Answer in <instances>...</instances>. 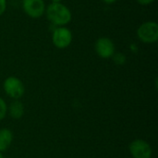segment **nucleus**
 <instances>
[{
  "label": "nucleus",
  "instance_id": "obj_9",
  "mask_svg": "<svg viewBox=\"0 0 158 158\" xmlns=\"http://www.w3.org/2000/svg\"><path fill=\"white\" fill-rule=\"evenodd\" d=\"M13 142V132L7 129H0V152L3 153L6 151Z\"/></svg>",
  "mask_w": 158,
  "mask_h": 158
},
{
  "label": "nucleus",
  "instance_id": "obj_3",
  "mask_svg": "<svg viewBox=\"0 0 158 158\" xmlns=\"http://www.w3.org/2000/svg\"><path fill=\"white\" fill-rule=\"evenodd\" d=\"M3 89L6 94L14 100H19L25 94V86L22 81L16 76L6 78L3 82Z\"/></svg>",
  "mask_w": 158,
  "mask_h": 158
},
{
  "label": "nucleus",
  "instance_id": "obj_11",
  "mask_svg": "<svg viewBox=\"0 0 158 158\" xmlns=\"http://www.w3.org/2000/svg\"><path fill=\"white\" fill-rule=\"evenodd\" d=\"M7 114V105L6 101L0 97V120L4 119Z\"/></svg>",
  "mask_w": 158,
  "mask_h": 158
},
{
  "label": "nucleus",
  "instance_id": "obj_12",
  "mask_svg": "<svg viewBox=\"0 0 158 158\" xmlns=\"http://www.w3.org/2000/svg\"><path fill=\"white\" fill-rule=\"evenodd\" d=\"M7 7V0H0V16H2Z\"/></svg>",
  "mask_w": 158,
  "mask_h": 158
},
{
  "label": "nucleus",
  "instance_id": "obj_15",
  "mask_svg": "<svg viewBox=\"0 0 158 158\" xmlns=\"http://www.w3.org/2000/svg\"><path fill=\"white\" fill-rule=\"evenodd\" d=\"M51 1V3H60V2H62V0H50Z\"/></svg>",
  "mask_w": 158,
  "mask_h": 158
},
{
  "label": "nucleus",
  "instance_id": "obj_8",
  "mask_svg": "<svg viewBox=\"0 0 158 158\" xmlns=\"http://www.w3.org/2000/svg\"><path fill=\"white\" fill-rule=\"evenodd\" d=\"M7 114L14 119H19L24 115V105L19 100H13L7 106Z\"/></svg>",
  "mask_w": 158,
  "mask_h": 158
},
{
  "label": "nucleus",
  "instance_id": "obj_2",
  "mask_svg": "<svg viewBox=\"0 0 158 158\" xmlns=\"http://www.w3.org/2000/svg\"><path fill=\"white\" fill-rule=\"evenodd\" d=\"M138 39L146 44H155L158 40V24L156 21L147 20L143 22L136 31Z\"/></svg>",
  "mask_w": 158,
  "mask_h": 158
},
{
  "label": "nucleus",
  "instance_id": "obj_16",
  "mask_svg": "<svg viewBox=\"0 0 158 158\" xmlns=\"http://www.w3.org/2000/svg\"><path fill=\"white\" fill-rule=\"evenodd\" d=\"M0 158H5L4 156H3V154H2L1 152H0Z\"/></svg>",
  "mask_w": 158,
  "mask_h": 158
},
{
  "label": "nucleus",
  "instance_id": "obj_13",
  "mask_svg": "<svg viewBox=\"0 0 158 158\" xmlns=\"http://www.w3.org/2000/svg\"><path fill=\"white\" fill-rule=\"evenodd\" d=\"M136 1L142 6H148V5H151L152 3H154L156 0H136Z\"/></svg>",
  "mask_w": 158,
  "mask_h": 158
},
{
  "label": "nucleus",
  "instance_id": "obj_10",
  "mask_svg": "<svg viewBox=\"0 0 158 158\" xmlns=\"http://www.w3.org/2000/svg\"><path fill=\"white\" fill-rule=\"evenodd\" d=\"M111 58L113 62L118 66H123L127 62V56L120 52H115V54L112 56Z\"/></svg>",
  "mask_w": 158,
  "mask_h": 158
},
{
  "label": "nucleus",
  "instance_id": "obj_6",
  "mask_svg": "<svg viewBox=\"0 0 158 158\" xmlns=\"http://www.w3.org/2000/svg\"><path fill=\"white\" fill-rule=\"evenodd\" d=\"M129 151L133 158H152L153 149L150 143L143 139L133 140L129 146Z\"/></svg>",
  "mask_w": 158,
  "mask_h": 158
},
{
  "label": "nucleus",
  "instance_id": "obj_14",
  "mask_svg": "<svg viewBox=\"0 0 158 158\" xmlns=\"http://www.w3.org/2000/svg\"><path fill=\"white\" fill-rule=\"evenodd\" d=\"M105 4H107V5H111V4H114L116 3L118 0H102Z\"/></svg>",
  "mask_w": 158,
  "mask_h": 158
},
{
  "label": "nucleus",
  "instance_id": "obj_7",
  "mask_svg": "<svg viewBox=\"0 0 158 158\" xmlns=\"http://www.w3.org/2000/svg\"><path fill=\"white\" fill-rule=\"evenodd\" d=\"M94 51L96 55L103 58L108 59L111 58L112 56L116 52V46L114 42L108 37H100L94 43Z\"/></svg>",
  "mask_w": 158,
  "mask_h": 158
},
{
  "label": "nucleus",
  "instance_id": "obj_4",
  "mask_svg": "<svg viewBox=\"0 0 158 158\" xmlns=\"http://www.w3.org/2000/svg\"><path fill=\"white\" fill-rule=\"evenodd\" d=\"M52 43L57 49L68 48L73 40L72 31L67 26L55 27L52 31Z\"/></svg>",
  "mask_w": 158,
  "mask_h": 158
},
{
  "label": "nucleus",
  "instance_id": "obj_1",
  "mask_svg": "<svg viewBox=\"0 0 158 158\" xmlns=\"http://www.w3.org/2000/svg\"><path fill=\"white\" fill-rule=\"evenodd\" d=\"M44 14L48 21L56 27L67 26L72 19L70 9L62 2L50 3L46 6Z\"/></svg>",
  "mask_w": 158,
  "mask_h": 158
},
{
  "label": "nucleus",
  "instance_id": "obj_5",
  "mask_svg": "<svg viewBox=\"0 0 158 158\" xmlns=\"http://www.w3.org/2000/svg\"><path fill=\"white\" fill-rule=\"evenodd\" d=\"M23 12L31 19H39L45 13L44 0H21Z\"/></svg>",
  "mask_w": 158,
  "mask_h": 158
}]
</instances>
